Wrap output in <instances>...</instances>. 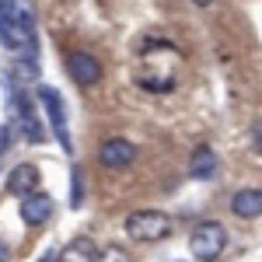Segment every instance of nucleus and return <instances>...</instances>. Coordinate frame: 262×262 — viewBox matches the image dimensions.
I'll return each instance as SVG.
<instances>
[{"mask_svg": "<svg viewBox=\"0 0 262 262\" xmlns=\"http://www.w3.org/2000/svg\"><path fill=\"white\" fill-rule=\"evenodd\" d=\"M32 39V11L25 0H0V42L7 49H18Z\"/></svg>", "mask_w": 262, "mask_h": 262, "instance_id": "nucleus-1", "label": "nucleus"}, {"mask_svg": "<svg viewBox=\"0 0 262 262\" xmlns=\"http://www.w3.org/2000/svg\"><path fill=\"white\" fill-rule=\"evenodd\" d=\"M126 234L133 238V242H161L164 234L171 231V217L161 213V210H133L126 221Z\"/></svg>", "mask_w": 262, "mask_h": 262, "instance_id": "nucleus-2", "label": "nucleus"}, {"mask_svg": "<svg viewBox=\"0 0 262 262\" xmlns=\"http://www.w3.org/2000/svg\"><path fill=\"white\" fill-rule=\"evenodd\" d=\"M224 245H227V231H224L221 221H203L189 234V252L200 262H213L224 252Z\"/></svg>", "mask_w": 262, "mask_h": 262, "instance_id": "nucleus-3", "label": "nucleus"}, {"mask_svg": "<svg viewBox=\"0 0 262 262\" xmlns=\"http://www.w3.org/2000/svg\"><path fill=\"white\" fill-rule=\"evenodd\" d=\"M39 101H42V108H46V116H49V129H53V137H56L60 147L70 154L74 143H70V126H67V105H63V95L56 91V88L42 84V88H39Z\"/></svg>", "mask_w": 262, "mask_h": 262, "instance_id": "nucleus-4", "label": "nucleus"}, {"mask_svg": "<svg viewBox=\"0 0 262 262\" xmlns=\"http://www.w3.org/2000/svg\"><path fill=\"white\" fill-rule=\"evenodd\" d=\"M133 158H137V147L126 140V137H112V140H105L98 147V161H101V168H108V171L129 168Z\"/></svg>", "mask_w": 262, "mask_h": 262, "instance_id": "nucleus-5", "label": "nucleus"}, {"mask_svg": "<svg viewBox=\"0 0 262 262\" xmlns=\"http://www.w3.org/2000/svg\"><path fill=\"white\" fill-rule=\"evenodd\" d=\"M67 74L74 77V81L81 84V88H95L101 81V63L91 56V53H70L67 56Z\"/></svg>", "mask_w": 262, "mask_h": 262, "instance_id": "nucleus-6", "label": "nucleus"}, {"mask_svg": "<svg viewBox=\"0 0 262 262\" xmlns=\"http://www.w3.org/2000/svg\"><path fill=\"white\" fill-rule=\"evenodd\" d=\"M7 192L11 196H32V192H39V168L35 164H14L11 171H7Z\"/></svg>", "mask_w": 262, "mask_h": 262, "instance_id": "nucleus-7", "label": "nucleus"}, {"mask_svg": "<svg viewBox=\"0 0 262 262\" xmlns=\"http://www.w3.org/2000/svg\"><path fill=\"white\" fill-rule=\"evenodd\" d=\"M53 210H56V206H53V196H49V192H32V196L21 200V221L39 227V224H46L53 217Z\"/></svg>", "mask_w": 262, "mask_h": 262, "instance_id": "nucleus-8", "label": "nucleus"}, {"mask_svg": "<svg viewBox=\"0 0 262 262\" xmlns=\"http://www.w3.org/2000/svg\"><path fill=\"white\" fill-rule=\"evenodd\" d=\"M231 213L238 221H259L262 217V189H238L231 196Z\"/></svg>", "mask_w": 262, "mask_h": 262, "instance_id": "nucleus-9", "label": "nucleus"}, {"mask_svg": "<svg viewBox=\"0 0 262 262\" xmlns=\"http://www.w3.org/2000/svg\"><path fill=\"white\" fill-rule=\"evenodd\" d=\"M189 175H192V179H200V182L213 179V175H217V150H213V147H206V143H200V147L192 150Z\"/></svg>", "mask_w": 262, "mask_h": 262, "instance_id": "nucleus-10", "label": "nucleus"}, {"mask_svg": "<svg viewBox=\"0 0 262 262\" xmlns=\"http://www.w3.org/2000/svg\"><path fill=\"white\" fill-rule=\"evenodd\" d=\"M18 112H21V116H18V122H21V137H25L28 143H42V140H46V129L39 126V116L32 112L28 98H21V101H18Z\"/></svg>", "mask_w": 262, "mask_h": 262, "instance_id": "nucleus-11", "label": "nucleus"}, {"mask_svg": "<svg viewBox=\"0 0 262 262\" xmlns=\"http://www.w3.org/2000/svg\"><path fill=\"white\" fill-rule=\"evenodd\" d=\"M95 259H98V248L91 238H77L60 252V262H95Z\"/></svg>", "mask_w": 262, "mask_h": 262, "instance_id": "nucleus-12", "label": "nucleus"}, {"mask_svg": "<svg viewBox=\"0 0 262 262\" xmlns=\"http://www.w3.org/2000/svg\"><path fill=\"white\" fill-rule=\"evenodd\" d=\"M70 171H74V175H70V206L77 210V206L84 203V175H81V168H77V164H74Z\"/></svg>", "mask_w": 262, "mask_h": 262, "instance_id": "nucleus-13", "label": "nucleus"}, {"mask_svg": "<svg viewBox=\"0 0 262 262\" xmlns=\"http://www.w3.org/2000/svg\"><path fill=\"white\" fill-rule=\"evenodd\" d=\"M95 262H133L122 248H105V252H98V259Z\"/></svg>", "mask_w": 262, "mask_h": 262, "instance_id": "nucleus-14", "label": "nucleus"}, {"mask_svg": "<svg viewBox=\"0 0 262 262\" xmlns=\"http://www.w3.org/2000/svg\"><path fill=\"white\" fill-rule=\"evenodd\" d=\"M252 147H255V150L262 154V119L255 122V126H252Z\"/></svg>", "mask_w": 262, "mask_h": 262, "instance_id": "nucleus-15", "label": "nucleus"}, {"mask_svg": "<svg viewBox=\"0 0 262 262\" xmlns=\"http://www.w3.org/2000/svg\"><path fill=\"white\" fill-rule=\"evenodd\" d=\"M11 126H0V154H4V150H7V147H11Z\"/></svg>", "mask_w": 262, "mask_h": 262, "instance_id": "nucleus-16", "label": "nucleus"}, {"mask_svg": "<svg viewBox=\"0 0 262 262\" xmlns=\"http://www.w3.org/2000/svg\"><path fill=\"white\" fill-rule=\"evenodd\" d=\"M39 262H60V252H56V248H46Z\"/></svg>", "mask_w": 262, "mask_h": 262, "instance_id": "nucleus-17", "label": "nucleus"}, {"mask_svg": "<svg viewBox=\"0 0 262 262\" xmlns=\"http://www.w3.org/2000/svg\"><path fill=\"white\" fill-rule=\"evenodd\" d=\"M7 255H11V252H7V245L0 242V262H7Z\"/></svg>", "mask_w": 262, "mask_h": 262, "instance_id": "nucleus-18", "label": "nucleus"}, {"mask_svg": "<svg viewBox=\"0 0 262 262\" xmlns=\"http://www.w3.org/2000/svg\"><path fill=\"white\" fill-rule=\"evenodd\" d=\"M192 4H196V7H210L213 0H192Z\"/></svg>", "mask_w": 262, "mask_h": 262, "instance_id": "nucleus-19", "label": "nucleus"}]
</instances>
